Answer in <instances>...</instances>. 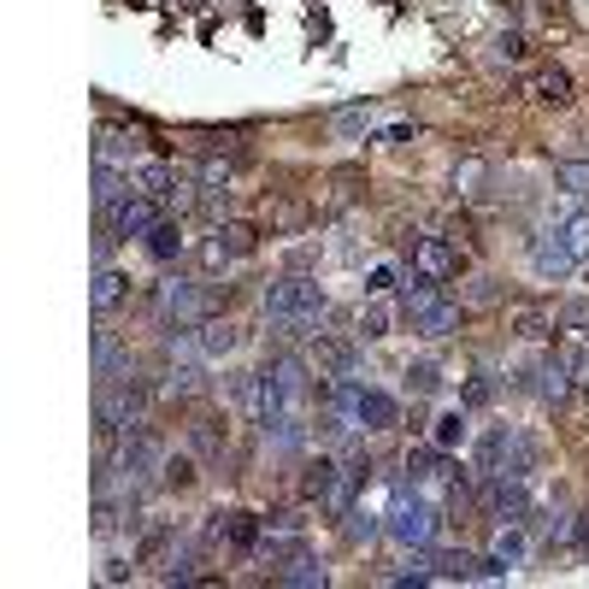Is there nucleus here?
<instances>
[{"instance_id":"obj_1","label":"nucleus","mask_w":589,"mask_h":589,"mask_svg":"<svg viewBox=\"0 0 589 589\" xmlns=\"http://www.w3.org/2000/svg\"><path fill=\"white\" fill-rule=\"evenodd\" d=\"M324 312H330V300L324 290L312 278H278V283H266V319L271 330H278L283 342H307V336H319V324H324Z\"/></svg>"},{"instance_id":"obj_2","label":"nucleus","mask_w":589,"mask_h":589,"mask_svg":"<svg viewBox=\"0 0 589 589\" xmlns=\"http://www.w3.org/2000/svg\"><path fill=\"white\" fill-rule=\"evenodd\" d=\"M136 425H148V383L131 371V378H112L107 390H100L95 430L100 437H124V430H136Z\"/></svg>"},{"instance_id":"obj_3","label":"nucleus","mask_w":589,"mask_h":589,"mask_svg":"<svg viewBox=\"0 0 589 589\" xmlns=\"http://www.w3.org/2000/svg\"><path fill=\"white\" fill-rule=\"evenodd\" d=\"M112 471H119L124 483H154V478L165 471V442L154 437L148 425L124 430V437H119V454H112Z\"/></svg>"},{"instance_id":"obj_4","label":"nucleus","mask_w":589,"mask_h":589,"mask_svg":"<svg viewBox=\"0 0 589 589\" xmlns=\"http://www.w3.org/2000/svg\"><path fill=\"white\" fill-rule=\"evenodd\" d=\"M437 525H442L437 507L419 501V495H407V490L395 495L390 513H383V537L401 542V549H430V542H437Z\"/></svg>"},{"instance_id":"obj_5","label":"nucleus","mask_w":589,"mask_h":589,"mask_svg":"<svg viewBox=\"0 0 589 589\" xmlns=\"http://www.w3.org/2000/svg\"><path fill=\"white\" fill-rule=\"evenodd\" d=\"M330 401H336V413L354 419V430H395V419H401V407L383 390H366V383H348V378L330 390Z\"/></svg>"},{"instance_id":"obj_6","label":"nucleus","mask_w":589,"mask_h":589,"mask_svg":"<svg viewBox=\"0 0 589 589\" xmlns=\"http://www.w3.org/2000/svg\"><path fill=\"white\" fill-rule=\"evenodd\" d=\"M478 471H483V478H525V471H530V442L519 437V430H507V425L483 430Z\"/></svg>"},{"instance_id":"obj_7","label":"nucleus","mask_w":589,"mask_h":589,"mask_svg":"<svg viewBox=\"0 0 589 589\" xmlns=\"http://www.w3.org/2000/svg\"><path fill=\"white\" fill-rule=\"evenodd\" d=\"M154 312L171 324V330H195V324H207L212 319V295L200 290V283H160V295H154Z\"/></svg>"},{"instance_id":"obj_8","label":"nucleus","mask_w":589,"mask_h":589,"mask_svg":"<svg viewBox=\"0 0 589 589\" xmlns=\"http://www.w3.org/2000/svg\"><path fill=\"white\" fill-rule=\"evenodd\" d=\"M165 219V207H160V200H148V195H124L119 200V207H112L107 212V230H112V236H148V230L154 224H160Z\"/></svg>"},{"instance_id":"obj_9","label":"nucleus","mask_w":589,"mask_h":589,"mask_svg":"<svg viewBox=\"0 0 589 589\" xmlns=\"http://www.w3.org/2000/svg\"><path fill=\"white\" fill-rule=\"evenodd\" d=\"M530 266H537V278H572V271H578V254L566 248V242H560V230H542L537 242H530Z\"/></svg>"},{"instance_id":"obj_10","label":"nucleus","mask_w":589,"mask_h":589,"mask_svg":"<svg viewBox=\"0 0 589 589\" xmlns=\"http://www.w3.org/2000/svg\"><path fill=\"white\" fill-rule=\"evenodd\" d=\"M507 330L519 342H542V336H554V330H560V319H554V307H542V300H513Z\"/></svg>"},{"instance_id":"obj_11","label":"nucleus","mask_w":589,"mask_h":589,"mask_svg":"<svg viewBox=\"0 0 589 589\" xmlns=\"http://www.w3.org/2000/svg\"><path fill=\"white\" fill-rule=\"evenodd\" d=\"M413 271H425V278L449 283L454 271H459V254H454V242H442V236H419V242H413Z\"/></svg>"},{"instance_id":"obj_12","label":"nucleus","mask_w":589,"mask_h":589,"mask_svg":"<svg viewBox=\"0 0 589 589\" xmlns=\"http://www.w3.org/2000/svg\"><path fill=\"white\" fill-rule=\"evenodd\" d=\"M525 95L542 100V107H566V100H572V71L566 65H537L525 77Z\"/></svg>"},{"instance_id":"obj_13","label":"nucleus","mask_w":589,"mask_h":589,"mask_svg":"<svg viewBox=\"0 0 589 589\" xmlns=\"http://www.w3.org/2000/svg\"><path fill=\"white\" fill-rule=\"evenodd\" d=\"M572 390H578V378H572V366L560 360V348H554L549 360L537 366V395L549 401V407H566V401H572Z\"/></svg>"},{"instance_id":"obj_14","label":"nucleus","mask_w":589,"mask_h":589,"mask_svg":"<svg viewBox=\"0 0 589 589\" xmlns=\"http://www.w3.org/2000/svg\"><path fill=\"white\" fill-rule=\"evenodd\" d=\"M142 136L136 131H119V124H107V131L95 136V160L100 165H142Z\"/></svg>"},{"instance_id":"obj_15","label":"nucleus","mask_w":589,"mask_h":589,"mask_svg":"<svg viewBox=\"0 0 589 589\" xmlns=\"http://www.w3.org/2000/svg\"><path fill=\"white\" fill-rule=\"evenodd\" d=\"M131 189L136 195H148V200H171V189H177V171H171L165 160H142V165H131Z\"/></svg>"},{"instance_id":"obj_16","label":"nucleus","mask_w":589,"mask_h":589,"mask_svg":"<svg viewBox=\"0 0 589 589\" xmlns=\"http://www.w3.org/2000/svg\"><path fill=\"white\" fill-rule=\"evenodd\" d=\"M312 371H319V378H330V383L354 378V348H348V342L319 336V348H312Z\"/></svg>"},{"instance_id":"obj_17","label":"nucleus","mask_w":589,"mask_h":589,"mask_svg":"<svg viewBox=\"0 0 589 589\" xmlns=\"http://www.w3.org/2000/svg\"><path fill=\"white\" fill-rule=\"evenodd\" d=\"M437 300H442V283H437V278H425V271H413V278H407V290H401V312H407V319L419 324L425 312L437 307Z\"/></svg>"},{"instance_id":"obj_18","label":"nucleus","mask_w":589,"mask_h":589,"mask_svg":"<svg viewBox=\"0 0 589 589\" xmlns=\"http://www.w3.org/2000/svg\"><path fill=\"white\" fill-rule=\"evenodd\" d=\"M95 378L112 383V378H131V354L112 342V330H95Z\"/></svg>"},{"instance_id":"obj_19","label":"nucleus","mask_w":589,"mask_h":589,"mask_svg":"<svg viewBox=\"0 0 589 589\" xmlns=\"http://www.w3.org/2000/svg\"><path fill=\"white\" fill-rule=\"evenodd\" d=\"M124 295H131V278H124V271H112V266H100V271H95V283H89V300H95V312H112V307H124Z\"/></svg>"},{"instance_id":"obj_20","label":"nucleus","mask_w":589,"mask_h":589,"mask_svg":"<svg viewBox=\"0 0 589 589\" xmlns=\"http://www.w3.org/2000/svg\"><path fill=\"white\" fill-rule=\"evenodd\" d=\"M200 336H195V348L207 354V360H224V354H236V324H224V319H207V324H195Z\"/></svg>"},{"instance_id":"obj_21","label":"nucleus","mask_w":589,"mask_h":589,"mask_svg":"<svg viewBox=\"0 0 589 589\" xmlns=\"http://www.w3.org/2000/svg\"><path fill=\"white\" fill-rule=\"evenodd\" d=\"M278 584H295V589H312V584H330V572L319 566V560H312V554H290V560H283V566H278Z\"/></svg>"},{"instance_id":"obj_22","label":"nucleus","mask_w":589,"mask_h":589,"mask_svg":"<svg viewBox=\"0 0 589 589\" xmlns=\"http://www.w3.org/2000/svg\"><path fill=\"white\" fill-rule=\"evenodd\" d=\"M413 330H419V336H430V342L454 336V330H459V300H449V295H442L437 307H430V312H425V319L413 324Z\"/></svg>"},{"instance_id":"obj_23","label":"nucleus","mask_w":589,"mask_h":589,"mask_svg":"<svg viewBox=\"0 0 589 589\" xmlns=\"http://www.w3.org/2000/svg\"><path fill=\"white\" fill-rule=\"evenodd\" d=\"M371 124H378V107H371V100H360V107H336V112H330V131H336V136H360V131H371Z\"/></svg>"},{"instance_id":"obj_24","label":"nucleus","mask_w":589,"mask_h":589,"mask_svg":"<svg viewBox=\"0 0 589 589\" xmlns=\"http://www.w3.org/2000/svg\"><path fill=\"white\" fill-rule=\"evenodd\" d=\"M148 254H154V260H177V254H183V230H177V219H160V224L148 230Z\"/></svg>"},{"instance_id":"obj_25","label":"nucleus","mask_w":589,"mask_h":589,"mask_svg":"<svg viewBox=\"0 0 589 589\" xmlns=\"http://www.w3.org/2000/svg\"><path fill=\"white\" fill-rule=\"evenodd\" d=\"M160 395H165V401H189V395H200V371H195V366H165Z\"/></svg>"},{"instance_id":"obj_26","label":"nucleus","mask_w":589,"mask_h":589,"mask_svg":"<svg viewBox=\"0 0 589 589\" xmlns=\"http://www.w3.org/2000/svg\"><path fill=\"white\" fill-rule=\"evenodd\" d=\"M189 442H195V454L219 459L224 454V419H195L189 425Z\"/></svg>"},{"instance_id":"obj_27","label":"nucleus","mask_w":589,"mask_h":589,"mask_svg":"<svg viewBox=\"0 0 589 589\" xmlns=\"http://www.w3.org/2000/svg\"><path fill=\"white\" fill-rule=\"evenodd\" d=\"M525 549H530V542H525V530H519V525H501V537H495V549H490V554L513 572V566H525Z\"/></svg>"},{"instance_id":"obj_28","label":"nucleus","mask_w":589,"mask_h":589,"mask_svg":"<svg viewBox=\"0 0 589 589\" xmlns=\"http://www.w3.org/2000/svg\"><path fill=\"white\" fill-rule=\"evenodd\" d=\"M554 183H560L572 200H589V160H560V165H554Z\"/></svg>"},{"instance_id":"obj_29","label":"nucleus","mask_w":589,"mask_h":589,"mask_svg":"<svg viewBox=\"0 0 589 589\" xmlns=\"http://www.w3.org/2000/svg\"><path fill=\"white\" fill-rule=\"evenodd\" d=\"M189 578H195V549L171 542V549H165V566H160V584H189Z\"/></svg>"},{"instance_id":"obj_30","label":"nucleus","mask_w":589,"mask_h":589,"mask_svg":"<svg viewBox=\"0 0 589 589\" xmlns=\"http://www.w3.org/2000/svg\"><path fill=\"white\" fill-rule=\"evenodd\" d=\"M554 230H560V242L578 254V266H584V260H589V212H572V219L554 224Z\"/></svg>"},{"instance_id":"obj_31","label":"nucleus","mask_w":589,"mask_h":589,"mask_svg":"<svg viewBox=\"0 0 589 589\" xmlns=\"http://www.w3.org/2000/svg\"><path fill=\"white\" fill-rule=\"evenodd\" d=\"M430 442H437V449H459V442H466V413H437V430H430Z\"/></svg>"},{"instance_id":"obj_32","label":"nucleus","mask_w":589,"mask_h":589,"mask_svg":"<svg viewBox=\"0 0 589 589\" xmlns=\"http://www.w3.org/2000/svg\"><path fill=\"white\" fill-rule=\"evenodd\" d=\"M483 177H490V165H483L478 154H471V160H459V165H454V195H478Z\"/></svg>"},{"instance_id":"obj_33","label":"nucleus","mask_w":589,"mask_h":589,"mask_svg":"<svg viewBox=\"0 0 589 589\" xmlns=\"http://www.w3.org/2000/svg\"><path fill=\"white\" fill-rule=\"evenodd\" d=\"M219 230H224V242H230V254H236V260H248V254H254V242H260V230H254V224H242V219H224Z\"/></svg>"},{"instance_id":"obj_34","label":"nucleus","mask_w":589,"mask_h":589,"mask_svg":"<svg viewBox=\"0 0 589 589\" xmlns=\"http://www.w3.org/2000/svg\"><path fill=\"white\" fill-rule=\"evenodd\" d=\"M230 260H236V254H230V242H224V230H212L207 242H200V266L207 271H224Z\"/></svg>"},{"instance_id":"obj_35","label":"nucleus","mask_w":589,"mask_h":589,"mask_svg":"<svg viewBox=\"0 0 589 589\" xmlns=\"http://www.w3.org/2000/svg\"><path fill=\"white\" fill-rule=\"evenodd\" d=\"M342 519H348V525H342V537H348V542H366V537H378V519H371L366 507H348Z\"/></svg>"},{"instance_id":"obj_36","label":"nucleus","mask_w":589,"mask_h":589,"mask_svg":"<svg viewBox=\"0 0 589 589\" xmlns=\"http://www.w3.org/2000/svg\"><path fill=\"white\" fill-rule=\"evenodd\" d=\"M407 383H413V395H437L442 390V371L430 366V360H419V366H407Z\"/></svg>"},{"instance_id":"obj_37","label":"nucleus","mask_w":589,"mask_h":589,"mask_svg":"<svg viewBox=\"0 0 589 589\" xmlns=\"http://www.w3.org/2000/svg\"><path fill=\"white\" fill-rule=\"evenodd\" d=\"M160 483H165V490H189V483H195V459H165Z\"/></svg>"},{"instance_id":"obj_38","label":"nucleus","mask_w":589,"mask_h":589,"mask_svg":"<svg viewBox=\"0 0 589 589\" xmlns=\"http://www.w3.org/2000/svg\"><path fill=\"white\" fill-rule=\"evenodd\" d=\"M200 212H207V219H230V189H207V183H200Z\"/></svg>"},{"instance_id":"obj_39","label":"nucleus","mask_w":589,"mask_h":589,"mask_svg":"<svg viewBox=\"0 0 589 589\" xmlns=\"http://www.w3.org/2000/svg\"><path fill=\"white\" fill-rule=\"evenodd\" d=\"M466 300H471V307H495V300H501V278H471Z\"/></svg>"},{"instance_id":"obj_40","label":"nucleus","mask_w":589,"mask_h":589,"mask_svg":"<svg viewBox=\"0 0 589 589\" xmlns=\"http://www.w3.org/2000/svg\"><path fill=\"white\" fill-rule=\"evenodd\" d=\"M495 60H501V65H519V60H525V36H519V30L495 36Z\"/></svg>"},{"instance_id":"obj_41","label":"nucleus","mask_w":589,"mask_h":589,"mask_svg":"<svg viewBox=\"0 0 589 589\" xmlns=\"http://www.w3.org/2000/svg\"><path fill=\"white\" fill-rule=\"evenodd\" d=\"M360 336H366V342L390 336V312H383V307H371V312H360Z\"/></svg>"},{"instance_id":"obj_42","label":"nucleus","mask_w":589,"mask_h":589,"mask_svg":"<svg viewBox=\"0 0 589 589\" xmlns=\"http://www.w3.org/2000/svg\"><path fill=\"white\" fill-rule=\"evenodd\" d=\"M483 401H495V383L490 378H471L466 383V407H483Z\"/></svg>"},{"instance_id":"obj_43","label":"nucleus","mask_w":589,"mask_h":589,"mask_svg":"<svg viewBox=\"0 0 589 589\" xmlns=\"http://www.w3.org/2000/svg\"><path fill=\"white\" fill-rule=\"evenodd\" d=\"M100 578H107V584H124V578H131V560H119V554H112L107 566H100Z\"/></svg>"},{"instance_id":"obj_44","label":"nucleus","mask_w":589,"mask_h":589,"mask_svg":"<svg viewBox=\"0 0 589 589\" xmlns=\"http://www.w3.org/2000/svg\"><path fill=\"white\" fill-rule=\"evenodd\" d=\"M390 283H395V271H390V266H378V271H371V278H366V290H371V295H383V290H390Z\"/></svg>"},{"instance_id":"obj_45","label":"nucleus","mask_w":589,"mask_h":589,"mask_svg":"<svg viewBox=\"0 0 589 589\" xmlns=\"http://www.w3.org/2000/svg\"><path fill=\"white\" fill-rule=\"evenodd\" d=\"M578 542H584V554H589V513L578 519Z\"/></svg>"}]
</instances>
